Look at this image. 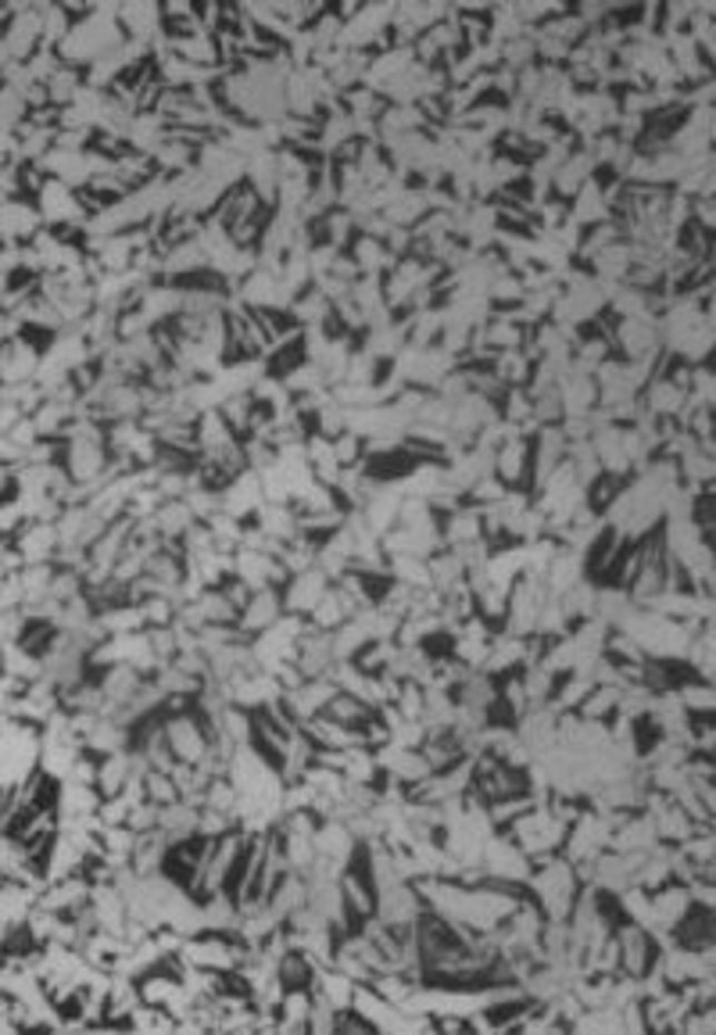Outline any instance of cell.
<instances>
[{"label": "cell", "mask_w": 716, "mask_h": 1035, "mask_svg": "<svg viewBox=\"0 0 716 1035\" xmlns=\"http://www.w3.org/2000/svg\"><path fill=\"white\" fill-rule=\"evenodd\" d=\"M312 846H315V857H326V860H333L337 867L352 863L355 849H359L355 834L347 831V824H344V821H333V817H326V821L312 831Z\"/></svg>", "instance_id": "277c9868"}, {"label": "cell", "mask_w": 716, "mask_h": 1035, "mask_svg": "<svg viewBox=\"0 0 716 1035\" xmlns=\"http://www.w3.org/2000/svg\"><path fill=\"white\" fill-rule=\"evenodd\" d=\"M337 885H341V896H344L347 914H359V917L373 914V892L365 889L362 878H355L352 871H344V875L337 878Z\"/></svg>", "instance_id": "8992f818"}, {"label": "cell", "mask_w": 716, "mask_h": 1035, "mask_svg": "<svg viewBox=\"0 0 716 1035\" xmlns=\"http://www.w3.org/2000/svg\"><path fill=\"white\" fill-rule=\"evenodd\" d=\"M527 885L534 889L541 914L552 917V921H562V917L570 914L577 889H580V881L573 875V863L566 857H556V853L534 860V871H530Z\"/></svg>", "instance_id": "6da1fadb"}, {"label": "cell", "mask_w": 716, "mask_h": 1035, "mask_svg": "<svg viewBox=\"0 0 716 1035\" xmlns=\"http://www.w3.org/2000/svg\"><path fill=\"white\" fill-rule=\"evenodd\" d=\"M480 871H484L488 881H502V885H527L530 871H534V860H530L520 846L506 834H491L480 849Z\"/></svg>", "instance_id": "3957f363"}, {"label": "cell", "mask_w": 716, "mask_h": 1035, "mask_svg": "<svg viewBox=\"0 0 716 1035\" xmlns=\"http://www.w3.org/2000/svg\"><path fill=\"white\" fill-rule=\"evenodd\" d=\"M176 989H179V978H165V975H151V978H144L137 985L140 1004H151V1007H165Z\"/></svg>", "instance_id": "ba28073f"}, {"label": "cell", "mask_w": 716, "mask_h": 1035, "mask_svg": "<svg viewBox=\"0 0 716 1035\" xmlns=\"http://www.w3.org/2000/svg\"><path fill=\"white\" fill-rule=\"evenodd\" d=\"M616 904H620V910L630 917L635 925H648V910H653V899H648V892L641 889V885H627V889H620L616 892Z\"/></svg>", "instance_id": "52a82bcc"}, {"label": "cell", "mask_w": 716, "mask_h": 1035, "mask_svg": "<svg viewBox=\"0 0 716 1035\" xmlns=\"http://www.w3.org/2000/svg\"><path fill=\"white\" fill-rule=\"evenodd\" d=\"M616 943H620V971L624 975H641L648 964H653V939H648V931L635 921H627L620 928H612Z\"/></svg>", "instance_id": "5b68a950"}, {"label": "cell", "mask_w": 716, "mask_h": 1035, "mask_svg": "<svg viewBox=\"0 0 716 1035\" xmlns=\"http://www.w3.org/2000/svg\"><path fill=\"white\" fill-rule=\"evenodd\" d=\"M566 831H570V824H562L559 817H556L552 810H548V807H534V810L520 813V817L512 821V828H509L512 842L520 846L530 860L548 857V853H559Z\"/></svg>", "instance_id": "7a4b0ae2"}]
</instances>
